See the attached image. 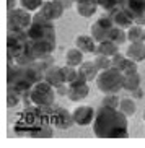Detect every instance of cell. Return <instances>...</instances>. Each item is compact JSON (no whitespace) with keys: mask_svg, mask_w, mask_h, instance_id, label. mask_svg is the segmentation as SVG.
I'll use <instances>...</instances> for the list:
<instances>
[{"mask_svg":"<svg viewBox=\"0 0 145 148\" xmlns=\"http://www.w3.org/2000/svg\"><path fill=\"white\" fill-rule=\"evenodd\" d=\"M52 124L49 119L47 106H28L23 109V112L18 116V121L15 124V132L18 135H25L30 138H49L52 137Z\"/></svg>","mask_w":145,"mask_h":148,"instance_id":"obj_1","label":"cell"},{"mask_svg":"<svg viewBox=\"0 0 145 148\" xmlns=\"http://www.w3.org/2000/svg\"><path fill=\"white\" fill-rule=\"evenodd\" d=\"M93 132L98 138H126L129 135L127 116L118 108L101 104L93 119Z\"/></svg>","mask_w":145,"mask_h":148,"instance_id":"obj_2","label":"cell"},{"mask_svg":"<svg viewBox=\"0 0 145 148\" xmlns=\"http://www.w3.org/2000/svg\"><path fill=\"white\" fill-rule=\"evenodd\" d=\"M96 86L100 91H103L104 95H109V93H118L121 90H124V73L121 70L116 69H108L100 72L96 77Z\"/></svg>","mask_w":145,"mask_h":148,"instance_id":"obj_3","label":"cell"},{"mask_svg":"<svg viewBox=\"0 0 145 148\" xmlns=\"http://www.w3.org/2000/svg\"><path fill=\"white\" fill-rule=\"evenodd\" d=\"M30 39H56V28L54 21L47 20L46 16L38 12L33 15V23L28 28Z\"/></svg>","mask_w":145,"mask_h":148,"instance_id":"obj_4","label":"cell"},{"mask_svg":"<svg viewBox=\"0 0 145 148\" xmlns=\"http://www.w3.org/2000/svg\"><path fill=\"white\" fill-rule=\"evenodd\" d=\"M30 95H31V101L33 104L39 106V108H44V106H49V104H54V99H56V88L52 85H49L47 82H39L33 85V88L30 90Z\"/></svg>","mask_w":145,"mask_h":148,"instance_id":"obj_5","label":"cell"},{"mask_svg":"<svg viewBox=\"0 0 145 148\" xmlns=\"http://www.w3.org/2000/svg\"><path fill=\"white\" fill-rule=\"evenodd\" d=\"M47 109H49V119H51V124H52L56 129L65 130V129H70V127L75 124L72 112H69L67 109L57 106L56 103H54V104H49Z\"/></svg>","mask_w":145,"mask_h":148,"instance_id":"obj_6","label":"cell"},{"mask_svg":"<svg viewBox=\"0 0 145 148\" xmlns=\"http://www.w3.org/2000/svg\"><path fill=\"white\" fill-rule=\"evenodd\" d=\"M8 29H28L33 23V15L23 7H16L15 10H10L7 15Z\"/></svg>","mask_w":145,"mask_h":148,"instance_id":"obj_7","label":"cell"},{"mask_svg":"<svg viewBox=\"0 0 145 148\" xmlns=\"http://www.w3.org/2000/svg\"><path fill=\"white\" fill-rule=\"evenodd\" d=\"M114 26V23L111 20L109 16H101L98 18L96 21L91 25V36L98 42H101V41L108 39V36H109V31L113 29Z\"/></svg>","mask_w":145,"mask_h":148,"instance_id":"obj_8","label":"cell"},{"mask_svg":"<svg viewBox=\"0 0 145 148\" xmlns=\"http://www.w3.org/2000/svg\"><path fill=\"white\" fill-rule=\"evenodd\" d=\"M90 95V86L88 82L83 80L82 77H78L77 80H74L72 83H69V99L77 103V101H83L87 96Z\"/></svg>","mask_w":145,"mask_h":148,"instance_id":"obj_9","label":"cell"},{"mask_svg":"<svg viewBox=\"0 0 145 148\" xmlns=\"http://www.w3.org/2000/svg\"><path fill=\"white\" fill-rule=\"evenodd\" d=\"M38 12H39L43 16H46L47 20L56 21V20H59V18L64 15L65 7H64V3L59 2V0H44L43 7H41Z\"/></svg>","mask_w":145,"mask_h":148,"instance_id":"obj_10","label":"cell"},{"mask_svg":"<svg viewBox=\"0 0 145 148\" xmlns=\"http://www.w3.org/2000/svg\"><path fill=\"white\" fill-rule=\"evenodd\" d=\"M95 114L96 111L88 104H83V106H78V108L74 109V121L77 125H88V124H93V119H95Z\"/></svg>","mask_w":145,"mask_h":148,"instance_id":"obj_11","label":"cell"},{"mask_svg":"<svg viewBox=\"0 0 145 148\" xmlns=\"http://www.w3.org/2000/svg\"><path fill=\"white\" fill-rule=\"evenodd\" d=\"M108 16L113 20L114 26H119V28H122V29H126V28L129 29L132 25H135V23H134V15H132L127 8L116 10L113 13H108Z\"/></svg>","mask_w":145,"mask_h":148,"instance_id":"obj_12","label":"cell"},{"mask_svg":"<svg viewBox=\"0 0 145 148\" xmlns=\"http://www.w3.org/2000/svg\"><path fill=\"white\" fill-rule=\"evenodd\" d=\"M98 41L91 34H78L75 38V47H78L82 52H96Z\"/></svg>","mask_w":145,"mask_h":148,"instance_id":"obj_13","label":"cell"},{"mask_svg":"<svg viewBox=\"0 0 145 148\" xmlns=\"http://www.w3.org/2000/svg\"><path fill=\"white\" fill-rule=\"evenodd\" d=\"M77 69H78V75L83 80H87V82L96 80L98 73H100V70H98V67L95 65V62L93 60H83Z\"/></svg>","mask_w":145,"mask_h":148,"instance_id":"obj_14","label":"cell"},{"mask_svg":"<svg viewBox=\"0 0 145 148\" xmlns=\"http://www.w3.org/2000/svg\"><path fill=\"white\" fill-rule=\"evenodd\" d=\"M75 8H77V13L80 16L90 18L96 13L98 3H96V0H77L75 2Z\"/></svg>","mask_w":145,"mask_h":148,"instance_id":"obj_15","label":"cell"},{"mask_svg":"<svg viewBox=\"0 0 145 148\" xmlns=\"http://www.w3.org/2000/svg\"><path fill=\"white\" fill-rule=\"evenodd\" d=\"M44 82H47L49 85H52L54 88L59 86L60 83H65V80H64V72H62V67H57V65L49 67V69L44 72Z\"/></svg>","mask_w":145,"mask_h":148,"instance_id":"obj_16","label":"cell"},{"mask_svg":"<svg viewBox=\"0 0 145 148\" xmlns=\"http://www.w3.org/2000/svg\"><path fill=\"white\" fill-rule=\"evenodd\" d=\"M126 56L135 62L145 60V42H129Z\"/></svg>","mask_w":145,"mask_h":148,"instance_id":"obj_17","label":"cell"},{"mask_svg":"<svg viewBox=\"0 0 145 148\" xmlns=\"http://www.w3.org/2000/svg\"><path fill=\"white\" fill-rule=\"evenodd\" d=\"M119 52V46L111 39H104L101 42H98L96 46V52L95 54H103V56H108V57H113L114 54Z\"/></svg>","mask_w":145,"mask_h":148,"instance_id":"obj_18","label":"cell"},{"mask_svg":"<svg viewBox=\"0 0 145 148\" xmlns=\"http://www.w3.org/2000/svg\"><path fill=\"white\" fill-rule=\"evenodd\" d=\"M129 42H145V28L140 25H132L127 29Z\"/></svg>","mask_w":145,"mask_h":148,"instance_id":"obj_19","label":"cell"},{"mask_svg":"<svg viewBox=\"0 0 145 148\" xmlns=\"http://www.w3.org/2000/svg\"><path fill=\"white\" fill-rule=\"evenodd\" d=\"M83 54L78 47H72L67 51L65 54V64L70 67H78L82 62H83Z\"/></svg>","mask_w":145,"mask_h":148,"instance_id":"obj_20","label":"cell"},{"mask_svg":"<svg viewBox=\"0 0 145 148\" xmlns=\"http://www.w3.org/2000/svg\"><path fill=\"white\" fill-rule=\"evenodd\" d=\"M140 75L139 72L135 73H129V75H124V90L127 91H135L140 88Z\"/></svg>","mask_w":145,"mask_h":148,"instance_id":"obj_21","label":"cell"},{"mask_svg":"<svg viewBox=\"0 0 145 148\" xmlns=\"http://www.w3.org/2000/svg\"><path fill=\"white\" fill-rule=\"evenodd\" d=\"M118 109L122 114H126L127 117H131V116H134V114H135V109H137L135 101L131 99V98H122V99H121V103H119V108Z\"/></svg>","mask_w":145,"mask_h":148,"instance_id":"obj_22","label":"cell"},{"mask_svg":"<svg viewBox=\"0 0 145 148\" xmlns=\"http://www.w3.org/2000/svg\"><path fill=\"white\" fill-rule=\"evenodd\" d=\"M108 39L114 41L118 46H121V44H124V42H126V39H127V33H126L122 28L113 26V29L109 31V36H108Z\"/></svg>","mask_w":145,"mask_h":148,"instance_id":"obj_23","label":"cell"},{"mask_svg":"<svg viewBox=\"0 0 145 148\" xmlns=\"http://www.w3.org/2000/svg\"><path fill=\"white\" fill-rule=\"evenodd\" d=\"M126 8L135 18L137 15L145 12V0H126Z\"/></svg>","mask_w":145,"mask_h":148,"instance_id":"obj_24","label":"cell"},{"mask_svg":"<svg viewBox=\"0 0 145 148\" xmlns=\"http://www.w3.org/2000/svg\"><path fill=\"white\" fill-rule=\"evenodd\" d=\"M20 103H21V91L8 86V91H7V106L8 108H15Z\"/></svg>","mask_w":145,"mask_h":148,"instance_id":"obj_25","label":"cell"},{"mask_svg":"<svg viewBox=\"0 0 145 148\" xmlns=\"http://www.w3.org/2000/svg\"><path fill=\"white\" fill-rule=\"evenodd\" d=\"M93 62H95V65L98 67V70H100V72L111 69V57H108V56H103V54H96V57L93 59Z\"/></svg>","mask_w":145,"mask_h":148,"instance_id":"obj_26","label":"cell"},{"mask_svg":"<svg viewBox=\"0 0 145 148\" xmlns=\"http://www.w3.org/2000/svg\"><path fill=\"white\" fill-rule=\"evenodd\" d=\"M62 72H64V80H65V83H72L74 80H77L80 77L77 67L65 65V67H62Z\"/></svg>","mask_w":145,"mask_h":148,"instance_id":"obj_27","label":"cell"},{"mask_svg":"<svg viewBox=\"0 0 145 148\" xmlns=\"http://www.w3.org/2000/svg\"><path fill=\"white\" fill-rule=\"evenodd\" d=\"M119 103H121V98H119L116 93L104 95V98L101 99V104L103 106H108V108H119Z\"/></svg>","mask_w":145,"mask_h":148,"instance_id":"obj_28","label":"cell"},{"mask_svg":"<svg viewBox=\"0 0 145 148\" xmlns=\"http://www.w3.org/2000/svg\"><path fill=\"white\" fill-rule=\"evenodd\" d=\"M126 59H127V56H126V54H122V52L114 54V56L111 57V67L122 72V67H124V64H126Z\"/></svg>","mask_w":145,"mask_h":148,"instance_id":"obj_29","label":"cell"},{"mask_svg":"<svg viewBox=\"0 0 145 148\" xmlns=\"http://www.w3.org/2000/svg\"><path fill=\"white\" fill-rule=\"evenodd\" d=\"M20 3H21L23 8H26L28 12H36V10H39L43 7L44 0H20Z\"/></svg>","mask_w":145,"mask_h":148,"instance_id":"obj_30","label":"cell"},{"mask_svg":"<svg viewBox=\"0 0 145 148\" xmlns=\"http://www.w3.org/2000/svg\"><path fill=\"white\" fill-rule=\"evenodd\" d=\"M135 72H139V65H137V62L127 57V59H126V64H124V67H122V73L124 75H129V73H135Z\"/></svg>","mask_w":145,"mask_h":148,"instance_id":"obj_31","label":"cell"},{"mask_svg":"<svg viewBox=\"0 0 145 148\" xmlns=\"http://www.w3.org/2000/svg\"><path fill=\"white\" fill-rule=\"evenodd\" d=\"M56 93L60 96H67L69 95V83H60L59 86H56Z\"/></svg>","mask_w":145,"mask_h":148,"instance_id":"obj_32","label":"cell"},{"mask_svg":"<svg viewBox=\"0 0 145 148\" xmlns=\"http://www.w3.org/2000/svg\"><path fill=\"white\" fill-rule=\"evenodd\" d=\"M134 23H135V25H140V26H145V12H142L140 15H137V16L134 18Z\"/></svg>","mask_w":145,"mask_h":148,"instance_id":"obj_33","label":"cell"},{"mask_svg":"<svg viewBox=\"0 0 145 148\" xmlns=\"http://www.w3.org/2000/svg\"><path fill=\"white\" fill-rule=\"evenodd\" d=\"M7 8H8V12L16 8V0H7Z\"/></svg>","mask_w":145,"mask_h":148,"instance_id":"obj_34","label":"cell"},{"mask_svg":"<svg viewBox=\"0 0 145 148\" xmlns=\"http://www.w3.org/2000/svg\"><path fill=\"white\" fill-rule=\"evenodd\" d=\"M134 95H135L137 98H142V91H140V88H139V90H135V91H134Z\"/></svg>","mask_w":145,"mask_h":148,"instance_id":"obj_35","label":"cell"},{"mask_svg":"<svg viewBox=\"0 0 145 148\" xmlns=\"http://www.w3.org/2000/svg\"><path fill=\"white\" fill-rule=\"evenodd\" d=\"M144 121H145V111H144Z\"/></svg>","mask_w":145,"mask_h":148,"instance_id":"obj_36","label":"cell"},{"mask_svg":"<svg viewBox=\"0 0 145 148\" xmlns=\"http://www.w3.org/2000/svg\"><path fill=\"white\" fill-rule=\"evenodd\" d=\"M74 2H77V0H74Z\"/></svg>","mask_w":145,"mask_h":148,"instance_id":"obj_37","label":"cell"}]
</instances>
